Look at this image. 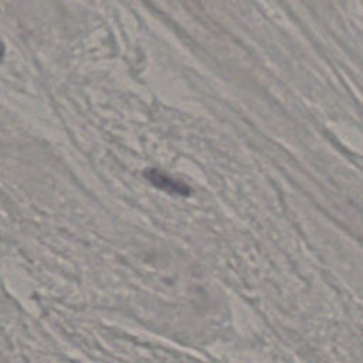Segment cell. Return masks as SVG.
<instances>
[{
  "instance_id": "1",
  "label": "cell",
  "mask_w": 363,
  "mask_h": 363,
  "mask_svg": "<svg viewBox=\"0 0 363 363\" xmlns=\"http://www.w3.org/2000/svg\"><path fill=\"white\" fill-rule=\"evenodd\" d=\"M146 177L150 180L152 184H155L156 187H159V189H162V190H166V191H169V193L187 194V191H189V189H187L184 184H182V183L173 180V179H170L169 176L160 173L159 170L152 169V170L146 172Z\"/></svg>"
},
{
  "instance_id": "2",
  "label": "cell",
  "mask_w": 363,
  "mask_h": 363,
  "mask_svg": "<svg viewBox=\"0 0 363 363\" xmlns=\"http://www.w3.org/2000/svg\"><path fill=\"white\" fill-rule=\"evenodd\" d=\"M3 55H4V45H3V41L0 40V60L3 58Z\"/></svg>"
}]
</instances>
